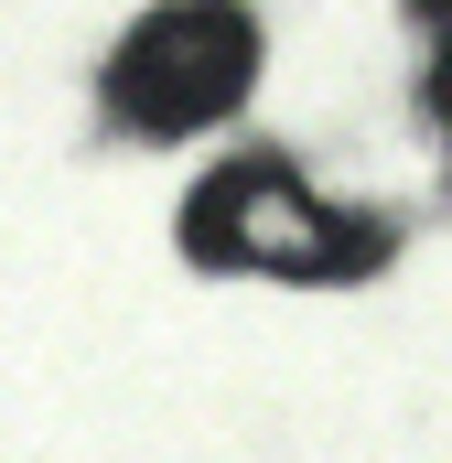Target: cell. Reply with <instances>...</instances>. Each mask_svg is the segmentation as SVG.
Returning <instances> with one entry per match:
<instances>
[{
  "mask_svg": "<svg viewBox=\"0 0 452 463\" xmlns=\"http://www.w3.org/2000/svg\"><path fill=\"white\" fill-rule=\"evenodd\" d=\"M442 118H452V54H442Z\"/></svg>",
  "mask_w": 452,
  "mask_h": 463,
  "instance_id": "277c9868",
  "label": "cell"
},
{
  "mask_svg": "<svg viewBox=\"0 0 452 463\" xmlns=\"http://www.w3.org/2000/svg\"><path fill=\"white\" fill-rule=\"evenodd\" d=\"M248 76H259L248 11H226V0H173V11L129 22V43L108 54V109L129 118V129H151V140H184V129H205V118L237 109Z\"/></svg>",
  "mask_w": 452,
  "mask_h": 463,
  "instance_id": "6da1fadb",
  "label": "cell"
},
{
  "mask_svg": "<svg viewBox=\"0 0 452 463\" xmlns=\"http://www.w3.org/2000/svg\"><path fill=\"white\" fill-rule=\"evenodd\" d=\"M184 237H194V259H216V269H280V280H334L344 269L334 216L302 194L291 162H226L216 184L184 205Z\"/></svg>",
  "mask_w": 452,
  "mask_h": 463,
  "instance_id": "7a4b0ae2",
  "label": "cell"
},
{
  "mask_svg": "<svg viewBox=\"0 0 452 463\" xmlns=\"http://www.w3.org/2000/svg\"><path fill=\"white\" fill-rule=\"evenodd\" d=\"M410 11H431V22H452V0H410Z\"/></svg>",
  "mask_w": 452,
  "mask_h": 463,
  "instance_id": "3957f363",
  "label": "cell"
}]
</instances>
